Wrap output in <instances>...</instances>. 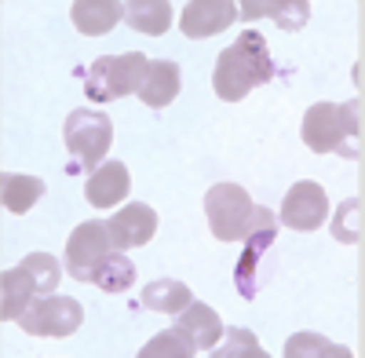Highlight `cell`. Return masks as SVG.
<instances>
[{"mask_svg":"<svg viewBox=\"0 0 365 358\" xmlns=\"http://www.w3.org/2000/svg\"><path fill=\"white\" fill-rule=\"evenodd\" d=\"M270 77H274V58L267 51V41H263V34L249 29L230 48L220 51L212 88H216V96L223 103H241L256 84H267Z\"/></svg>","mask_w":365,"mask_h":358,"instance_id":"1","label":"cell"},{"mask_svg":"<svg viewBox=\"0 0 365 358\" xmlns=\"http://www.w3.org/2000/svg\"><path fill=\"white\" fill-rule=\"evenodd\" d=\"M303 143L314 154L361 158V99L351 103H314L303 113Z\"/></svg>","mask_w":365,"mask_h":358,"instance_id":"2","label":"cell"},{"mask_svg":"<svg viewBox=\"0 0 365 358\" xmlns=\"http://www.w3.org/2000/svg\"><path fill=\"white\" fill-rule=\"evenodd\" d=\"M150 58L143 51H125V55H99L91 70L84 73V92L96 103H113L125 96H139L146 81Z\"/></svg>","mask_w":365,"mask_h":358,"instance_id":"3","label":"cell"},{"mask_svg":"<svg viewBox=\"0 0 365 358\" xmlns=\"http://www.w3.org/2000/svg\"><path fill=\"white\" fill-rule=\"evenodd\" d=\"M63 139H66V154L73 158L70 168L73 172H96L113 143V121L99 110H73L63 125Z\"/></svg>","mask_w":365,"mask_h":358,"instance_id":"4","label":"cell"},{"mask_svg":"<svg viewBox=\"0 0 365 358\" xmlns=\"http://www.w3.org/2000/svg\"><path fill=\"white\" fill-rule=\"evenodd\" d=\"M252 208H256V201L249 198L245 187L216 183L205 194V213H208L212 237H220V242H237V237H245L249 220H252Z\"/></svg>","mask_w":365,"mask_h":358,"instance_id":"5","label":"cell"},{"mask_svg":"<svg viewBox=\"0 0 365 358\" xmlns=\"http://www.w3.org/2000/svg\"><path fill=\"white\" fill-rule=\"evenodd\" d=\"M84 322V307L73 296H37L19 318L22 333L29 337H73Z\"/></svg>","mask_w":365,"mask_h":358,"instance_id":"6","label":"cell"},{"mask_svg":"<svg viewBox=\"0 0 365 358\" xmlns=\"http://www.w3.org/2000/svg\"><path fill=\"white\" fill-rule=\"evenodd\" d=\"M113 252L110 230L99 220H88L81 227H73V234L66 237V271L77 282H96L99 263Z\"/></svg>","mask_w":365,"mask_h":358,"instance_id":"7","label":"cell"},{"mask_svg":"<svg viewBox=\"0 0 365 358\" xmlns=\"http://www.w3.org/2000/svg\"><path fill=\"white\" fill-rule=\"evenodd\" d=\"M274 237H278V216H274L270 208L256 205L252 208V220H249V230H245V252H241V260L234 267L237 289H241L245 300H252V296H256V271H259L263 252L274 245Z\"/></svg>","mask_w":365,"mask_h":358,"instance_id":"8","label":"cell"},{"mask_svg":"<svg viewBox=\"0 0 365 358\" xmlns=\"http://www.w3.org/2000/svg\"><path fill=\"white\" fill-rule=\"evenodd\" d=\"M329 220V194L325 187L311 183V179H299V183L285 194L282 201V223L292 230H318Z\"/></svg>","mask_w":365,"mask_h":358,"instance_id":"9","label":"cell"},{"mask_svg":"<svg viewBox=\"0 0 365 358\" xmlns=\"http://www.w3.org/2000/svg\"><path fill=\"white\" fill-rule=\"evenodd\" d=\"M106 230H110V242L117 252H125V249H139L146 245L150 237H154L158 230V213L150 205L143 201H132L125 208H117V213L106 220Z\"/></svg>","mask_w":365,"mask_h":358,"instance_id":"10","label":"cell"},{"mask_svg":"<svg viewBox=\"0 0 365 358\" xmlns=\"http://www.w3.org/2000/svg\"><path fill=\"white\" fill-rule=\"evenodd\" d=\"M234 19H237V4H230V0H194V4L182 8L179 26L190 41H201V37L223 34L227 26H234Z\"/></svg>","mask_w":365,"mask_h":358,"instance_id":"11","label":"cell"},{"mask_svg":"<svg viewBox=\"0 0 365 358\" xmlns=\"http://www.w3.org/2000/svg\"><path fill=\"white\" fill-rule=\"evenodd\" d=\"M132 190V175L125 168V161H103L96 172H88L84 179V198L96 208H113L128 198Z\"/></svg>","mask_w":365,"mask_h":358,"instance_id":"12","label":"cell"},{"mask_svg":"<svg viewBox=\"0 0 365 358\" xmlns=\"http://www.w3.org/2000/svg\"><path fill=\"white\" fill-rule=\"evenodd\" d=\"M175 333H182V340H187L190 347H194V354L197 351H212L220 344V337H223V318L212 311L208 304H187L179 311V322H175Z\"/></svg>","mask_w":365,"mask_h":358,"instance_id":"13","label":"cell"},{"mask_svg":"<svg viewBox=\"0 0 365 358\" xmlns=\"http://www.w3.org/2000/svg\"><path fill=\"white\" fill-rule=\"evenodd\" d=\"M70 19L84 37H106L125 19V4L120 0H77L70 8Z\"/></svg>","mask_w":365,"mask_h":358,"instance_id":"14","label":"cell"},{"mask_svg":"<svg viewBox=\"0 0 365 358\" xmlns=\"http://www.w3.org/2000/svg\"><path fill=\"white\" fill-rule=\"evenodd\" d=\"M179 84H182V73H179V63L172 58H154L146 70V81L139 88V99L154 110H165L175 96H179Z\"/></svg>","mask_w":365,"mask_h":358,"instance_id":"15","label":"cell"},{"mask_svg":"<svg viewBox=\"0 0 365 358\" xmlns=\"http://www.w3.org/2000/svg\"><path fill=\"white\" fill-rule=\"evenodd\" d=\"M241 19H274L285 34H296L299 26H307L311 19V4L307 0H282V4H267V0H249L237 8Z\"/></svg>","mask_w":365,"mask_h":358,"instance_id":"16","label":"cell"},{"mask_svg":"<svg viewBox=\"0 0 365 358\" xmlns=\"http://www.w3.org/2000/svg\"><path fill=\"white\" fill-rule=\"evenodd\" d=\"M0 292H4V300H0V318L11 322V318H22V311L37 300V282L29 278V271L19 263L11 267V271H4V278H0Z\"/></svg>","mask_w":365,"mask_h":358,"instance_id":"17","label":"cell"},{"mask_svg":"<svg viewBox=\"0 0 365 358\" xmlns=\"http://www.w3.org/2000/svg\"><path fill=\"white\" fill-rule=\"evenodd\" d=\"M0 198L11 216H22L37 205V198H44V179L37 175H19V172H4L0 175Z\"/></svg>","mask_w":365,"mask_h":358,"instance_id":"18","label":"cell"},{"mask_svg":"<svg viewBox=\"0 0 365 358\" xmlns=\"http://www.w3.org/2000/svg\"><path fill=\"white\" fill-rule=\"evenodd\" d=\"M125 19H128L132 29H139V34L161 37L172 26V4L168 0H132V4H125Z\"/></svg>","mask_w":365,"mask_h":358,"instance_id":"19","label":"cell"},{"mask_svg":"<svg viewBox=\"0 0 365 358\" xmlns=\"http://www.w3.org/2000/svg\"><path fill=\"white\" fill-rule=\"evenodd\" d=\"M190 300H194L190 285H187V282H179V278H158V282H150V285L143 289V307H150V311L179 314Z\"/></svg>","mask_w":365,"mask_h":358,"instance_id":"20","label":"cell"},{"mask_svg":"<svg viewBox=\"0 0 365 358\" xmlns=\"http://www.w3.org/2000/svg\"><path fill=\"white\" fill-rule=\"evenodd\" d=\"M96 285L106 289V292H125L135 285V263L125 256V252H110L103 263H99V271H96Z\"/></svg>","mask_w":365,"mask_h":358,"instance_id":"21","label":"cell"},{"mask_svg":"<svg viewBox=\"0 0 365 358\" xmlns=\"http://www.w3.org/2000/svg\"><path fill=\"white\" fill-rule=\"evenodd\" d=\"M285 358H354V354H351V347L332 344L318 333H296L285 344Z\"/></svg>","mask_w":365,"mask_h":358,"instance_id":"22","label":"cell"},{"mask_svg":"<svg viewBox=\"0 0 365 358\" xmlns=\"http://www.w3.org/2000/svg\"><path fill=\"white\" fill-rule=\"evenodd\" d=\"M361 198H347V201H340V208L332 213V220H329V230H332V237L336 242H344V245H361Z\"/></svg>","mask_w":365,"mask_h":358,"instance_id":"23","label":"cell"},{"mask_svg":"<svg viewBox=\"0 0 365 358\" xmlns=\"http://www.w3.org/2000/svg\"><path fill=\"white\" fill-rule=\"evenodd\" d=\"M22 267L29 271V278L37 282V292H41V296H44V292H55L58 278H63V267H58V260H55L51 252H29V256L22 260Z\"/></svg>","mask_w":365,"mask_h":358,"instance_id":"24","label":"cell"},{"mask_svg":"<svg viewBox=\"0 0 365 358\" xmlns=\"http://www.w3.org/2000/svg\"><path fill=\"white\" fill-rule=\"evenodd\" d=\"M267 358V351L259 347V340H256V333H249V329H227V340H223V347L216 344L212 347V358Z\"/></svg>","mask_w":365,"mask_h":358,"instance_id":"25","label":"cell"},{"mask_svg":"<svg viewBox=\"0 0 365 358\" xmlns=\"http://www.w3.org/2000/svg\"><path fill=\"white\" fill-rule=\"evenodd\" d=\"M139 354H143V358H182V354H194V347L182 340V333L168 329V333H158Z\"/></svg>","mask_w":365,"mask_h":358,"instance_id":"26","label":"cell"}]
</instances>
